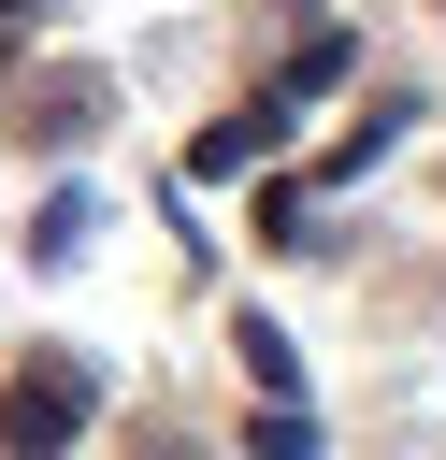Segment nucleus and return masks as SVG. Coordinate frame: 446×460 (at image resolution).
Listing matches in <instances>:
<instances>
[{
	"mask_svg": "<svg viewBox=\"0 0 446 460\" xmlns=\"http://www.w3.org/2000/svg\"><path fill=\"white\" fill-rule=\"evenodd\" d=\"M86 417H101V374H86L72 345H43V359L0 388V460H72Z\"/></svg>",
	"mask_w": 446,
	"mask_h": 460,
	"instance_id": "obj_1",
	"label": "nucleus"
},
{
	"mask_svg": "<svg viewBox=\"0 0 446 460\" xmlns=\"http://www.w3.org/2000/svg\"><path fill=\"white\" fill-rule=\"evenodd\" d=\"M345 58H360V43H345V29H302V58H288V72H273V86H259V115H302V101H317V86H345Z\"/></svg>",
	"mask_w": 446,
	"mask_h": 460,
	"instance_id": "obj_2",
	"label": "nucleus"
},
{
	"mask_svg": "<svg viewBox=\"0 0 446 460\" xmlns=\"http://www.w3.org/2000/svg\"><path fill=\"white\" fill-rule=\"evenodd\" d=\"M245 158H288V115H259V101H245V115H216V129L187 144V172H245Z\"/></svg>",
	"mask_w": 446,
	"mask_h": 460,
	"instance_id": "obj_3",
	"label": "nucleus"
},
{
	"mask_svg": "<svg viewBox=\"0 0 446 460\" xmlns=\"http://www.w3.org/2000/svg\"><path fill=\"white\" fill-rule=\"evenodd\" d=\"M230 345H245V388H259V402H302V345H288L273 316H245Z\"/></svg>",
	"mask_w": 446,
	"mask_h": 460,
	"instance_id": "obj_4",
	"label": "nucleus"
},
{
	"mask_svg": "<svg viewBox=\"0 0 446 460\" xmlns=\"http://www.w3.org/2000/svg\"><path fill=\"white\" fill-rule=\"evenodd\" d=\"M245 446H259V460H317V417H302V402H259Z\"/></svg>",
	"mask_w": 446,
	"mask_h": 460,
	"instance_id": "obj_5",
	"label": "nucleus"
},
{
	"mask_svg": "<svg viewBox=\"0 0 446 460\" xmlns=\"http://www.w3.org/2000/svg\"><path fill=\"white\" fill-rule=\"evenodd\" d=\"M86 230H101V201H86V187H72V201H43V230H29V244H43V259H72V244H86Z\"/></svg>",
	"mask_w": 446,
	"mask_h": 460,
	"instance_id": "obj_6",
	"label": "nucleus"
},
{
	"mask_svg": "<svg viewBox=\"0 0 446 460\" xmlns=\"http://www.w3.org/2000/svg\"><path fill=\"white\" fill-rule=\"evenodd\" d=\"M0 14H29V0H0Z\"/></svg>",
	"mask_w": 446,
	"mask_h": 460,
	"instance_id": "obj_7",
	"label": "nucleus"
}]
</instances>
